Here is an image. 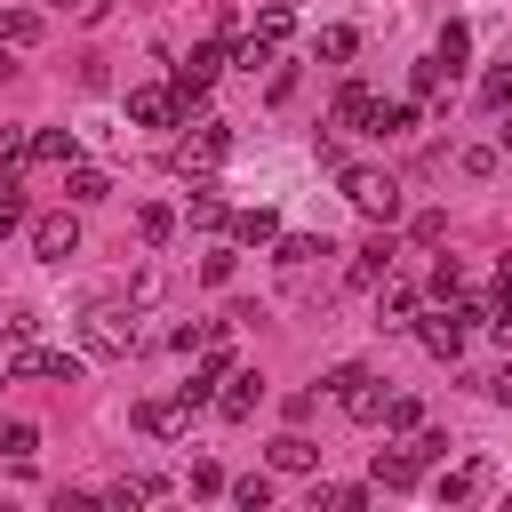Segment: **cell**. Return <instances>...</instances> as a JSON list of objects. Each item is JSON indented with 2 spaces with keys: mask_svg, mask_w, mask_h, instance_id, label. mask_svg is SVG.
<instances>
[{
  "mask_svg": "<svg viewBox=\"0 0 512 512\" xmlns=\"http://www.w3.org/2000/svg\"><path fill=\"white\" fill-rule=\"evenodd\" d=\"M192 136H176V168L184 176H216L224 168V152H232V128L224 120H184Z\"/></svg>",
  "mask_w": 512,
  "mask_h": 512,
  "instance_id": "1",
  "label": "cell"
},
{
  "mask_svg": "<svg viewBox=\"0 0 512 512\" xmlns=\"http://www.w3.org/2000/svg\"><path fill=\"white\" fill-rule=\"evenodd\" d=\"M344 200H352L368 224H392V216H400V176H384V168H344Z\"/></svg>",
  "mask_w": 512,
  "mask_h": 512,
  "instance_id": "2",
  "label": "cell"
},
{
  "mask_svg": "<svg viewBox=\"0 0 512 512\" xmlns=\"http://www.w3.org/2000/svg\"><path fill=\"white\" fill-rule=\"evenodd\" d=\"M472 320H480L472 304H440V312H424V320H416V344H424L432 360H464V336H472Z\"/></svg>",
  "mask_w": 512,
  "mask_h": 512,
  "instance_id": "3",
  "label": "cell"
},
{
  "mask_svg": "<svg viewBox=\"0 0 512 512\" xmlns=\"http://www.w3.org/2000/svg\"><path fill=\"white\" fill-rule=\"evenodd\" d=\"M224 64H232V48H224V40H200V48H192V56L176 64V80H168V88H176V104L192 112V104H200V96L216 88V72H224Z\"/></svg>",
  "mask_w": 512,
  "mask_h": 512,
  "instance_id": "4",
  "label": "cell"
},
{
  "mask_svg": "<svg viewBox=\"0 0 512 512\" xmlns=\"http://www.w3.org/2000/svg\"><path fill=\"white\" fill-rule=\"evenodd\" d=\"M328 392H336V408H344L352 424H376V408H384V384H376V368H360V360H344V368L328 376Z\"/></svg>",
  "mask_w": 512,
  "mask_h": 512,
  "instance_id": "5",
  "label": "cell"
},
{
  "mask_svg": "<svg viewBox=\"0 0 512 512\" xmlns=\"http://www.w3.org/2000/svg\"><path fill=\"white\" fill-rule=\"evenodd\" d=\"M80 344H88L96 360H120V352L136 344V320H128L120 304H88V320H80Z\"/></svg>",
  "mask_w": 512,
  "mask_h": 512,
  "instance_id": "6",
  "label": "cell"
},
{
  "mask_svg": "<svg viewBox=\"0 0 512 512\" xmlns=\"http://www.w3.org/2000/svg\"><path fill=\"white\" fill-rule=\"evenodd\" d=\"M8 376H40V384H80V352H56V344H16V352H8Z\"/></svg>",
  "mask_w": 512,
  "mask_h": 512,
  "instance_id": "7",
  "label": "cell"
},
{
  "mask_svg": "<svg viewBox=\"0 0 512 512\" xmlns=\"http://www.w3.org/2000/svg\"><path fill=\"white\" fill-rule=\"evenodd\" d=\"M72 248H80V216H72V208H56V216H32V256H40V264H64Z\"/></svg>",
  "mask_w": 512,
  "mask_h": 512,
  "instance_id": "8",
  "label": "cell"
},
{
  "mask_svg": "<svg viewBox=\"0 0 512 512\" xmlns=\"http://www.w3.org/2000/svg\"><path fill=\"white\" fill-rule=\"evenodd\" d=\"M176 112H184L176 88H160V80H152V88H128V120H136V128H168Z\"/></svg>",
  "mask_w": 512,
  "mask_h": 512,
  "instance_id": "9",
  "label": "cell"
},
{
  "mask_svg": "<svg viewBox=\"0 0 512 512\" xmlns=\"http://www.w3.org/2000/svg\"><path fill=\"white\" fill-rule=\"evenodd\" d=\"M256 400H264V376H248V368H240V376H224L216 416H224V424H248V416H256Z\"/></svg>",
  "mask_w": 512,
  "mask_h": 512,
  "instance_id": "10",
  "label": "cell"
},
{
  "mask_svg": "<svg viewBox=\"0 0 512 512\" xmlns=\"http://www.w3.org/2000/svg\"><path fill=\"white\" fill-rule=\"evenodd\" d=\"M136 424H144L152 440H184V432H192V400H144Z\"/></svg>",
  "mask_w": 512,
  "mask_h": 512,
  "instance_id": "11",
  "label": "cell"
},
{
  "mask_svg": "<svg viewBox=\"0 0 512 512\" xmlns=\"http://www.w3.org/2000/svg\"><path fill=\"white\" fill-rule=\"evenodd\" d=\"M336 128H376V88L368 80H344L336 88Z\"/></svg>",
  "mask_w": 512,
  "mask_h": 512,
  "instance_id": "12",
  "label": "cell"
},
{
  "mask_svg": "<svg viewBox=\"0 0 512 512\" xmlns=\"http://www.w3.org/2000/svg\"><path fill=\"white\" fill-rule=\"evenodd\" d=\"M400 320H416V288L384 272V280H376V328H400Z\"/></svg>",
  "mask_w": 512,
  "mask_h": 512,
  "instance_id": "13",
  "label": "cell"
},
{
  "mask_svg": "<svg viewBox=\"0 0 512 512\" xmlns=\"http://www.w3.org/2000/svg\"><path fill=\"white\" fill-rule=\"evenodd\" d=\"M416 480H424L416 448H376V488H416Z\"/></svg>",
  "mask_w": 512,
  "mask_h": 512,
  "instance_id": "14",
  "label": "cell"
},
{
  "mask_svg": "<svg viewBox=\"0 0 512 512\" xmlns=\"http://www.w3.org/2000/svg\"><path fill=\"white\" fill-rule=\"evenodd\" d=\"M480 488H488V456H472V464H456V472H440V480H432V496H440V504H464V496H480Z\"/></svg>",
  "mask_w": 512,
  "mask_h": 512,
  "instance_id": "15",
  "label": "cell"
},
{
  "mask_svg": "<svg viewBox=\"0 0 512 512\" xmlns=\"http://www.w3.org/2000/svg\"><path fill=\"white\" fill-rule=\"evenodd\" d=\"M384 272H392V240H368V248H352V272H344V280H352V288H376Z\"/></svg>",
  "mask_w": 512,
  "mask_h": 512,
  "instance_id": "16",
  "label": "cell"
},
{
  "mask_svg": "<svg viewBox=\"0 0 512 512\" xmlns=\"http://www.w3.org/2000/svg\"><path fill=\"white\" fill-rule=\"evenodd\" d=\"M32 160H48V168H72V160H80V136H72V128H40V136H32Z\"/></svg>",
  "mask_w": 512,
  "mask_h": 512,
  "instance_id": "17",
  "label": "cell"
},
{
  "mask_svg": "<svg viewBox=\"0 0 512 512\" xmlns=\"http://www.w3.org/2000/svg\"><path fill=\"white\" fill-rule=\"evenodd\" d=\"M312 464H320V448H312L304 432H280V440H272V472H312Z\"/></svg>",
  "mask_w": 512,
  "mask_h": 512,
  "instance_id": "18",
  "label": "cell"
},
{
  "mask_svg": "<svg viewBox=\"0 0 512 512\" xmlns=\"http://www.w3.org/2000/svg\"><path fill=\"white\" fill-rule=\"evenodd\" d=\"M376 424H384V432H416V424H424V400H416V392H392V400L376 408Z\"/></svg>",
  "mask_w": 512,
  "mask_h": 512,
  "instance_id": "19",
  "label": "cell"
},
{
  "mask_svg": "<svg viewBox=\"0 0 512 512\" xmlns=\"http://www.w3.org/2000/svg\"><path fill=\"white\" fill-rule=\"evenodd\" d=\"M352 48H360V32H352V24H320V32H312V56H328V64H344Z\"/></svg>",
  "mask_w": 512,
  "mask_h": 512,
  "instance_id": "20",
  "label": "cell"
},
{
  "mask_svg": "<svg viewBox=\"0 0 512 512\" xmlns=\"http://www.w3.org/2000/svg\"><path fill=\"white\" fill-rule=\"evenodd\" d=\"M136 232H144V248H160V240L176 232V208H168V200H144V208H136Z\"/></svg>",
  "mask_w": 512,
  "mask_h": 512,
  "instance_id": "21",
  "label": "cell"
},
{
  "mask_svg": "<svg viewBox=\"0 0 512 512\" xmlns=\"http://www.w3.org/2000/svg\"><path fill=\"white\" fill-rule=\"evenodd\" d=\"M272 232H280V216H272V208H240V216H232V240H248V248H264Z\"/></svg>",
  "mask_w": 512,
  "mask_h": 512,
  "instance_id": "22",
  "label": "cell"
},
{
  "mask_svg": "<svg viewBox=\"0 0 512 512\" xmlns=\"http://www.w3.org/2000/svg\"><path fill=\"white\" fill-rule=\"evenodd\" d=\"M0 40H8V48H32V40H40V16H32V8H0Z\"/></svg>",
  "mask_w": 512,
  "mask_h": 512,
  "instance_id": "23",
  "label": "cell"
},
{
  "mask_svg": "<svg viewBox=\"0 0 512 512\" xmlns=\"http://www.w3.org/2000/svg\"><path fill=\"white\" fill-rule=\"evenodd\" d=\"M64 192H72V200L88 208V200H104V192H112V176H104V168H80V160H72V176H64Z\"/></svg>",
  "mask_w": 512,
  "mask_h": 512,
  "instance_id": "24",
  "label": "cell"
},
{
  "mask_svg": "<svg viewBox=\"0 0 512 512\" xmlns=\"http://www.w3.org/2000/svg\"><path fill=\"white\" fill-rule=\"evenodd\" d=\"M312 256H336V248H328V240H304V232H296V240H280V272H288V280H296Z\"/></svg>",
  "mask_w": 512,
  "mask_h": 512,
  "instance_id": "25",
  "label": "cell"
},
{
  "mask_svg": "<svg viewBox=\"0 0 512 512\" xmlns=\"http://www.w3.org/2000/svg\"><path fill=\"white\" fill-rule=\"evenodd\" d=\"M432 296H440V304H464V296H472L464 264H448V256H440V264H432Z\"/></svg>",
  "mask_w": 512,
  "mask_h": 512,
  "instance_id": "26",
  "label": "cell"
},
{
  "mask_svg": "<svg viewBox=\"0 0 512 512\" xmlns=\"http://www.w3.org/2000/svg\"><path fill=\"white\" fill-rule=\"evenodd\" d=\"M224 496H232L240 512H264V504H272V480H264V472H248V480H224Z\"/></svg>",
  "mask_w": 512,
  "mask_h": 512,
  "instance_id": "27",
  "label": "cell"
},
{
  "mask_svg": "<svg viewBox=\"0 0 512 512\" xmlns=\"http://www.w3.org/2000/svg\"><path fill=\"white\" fill-rule=\"evenodd\" d=\"M32 448H40V424H0V456L8 464H32Z\"/></svg>",
  "mask_w": 512,
  "mask_h": 512,
  "instance_id": "28",
  "label": "cell"
},
{
  "mask_svg": "<svg viewBox=\"0 0 512 512\" xmlns=\"http://www.w3.org/2000/svg\"><path fill=\"white\" fill-rule=\"evenodd\" d=\"M432 56H440V64L456 72V64L472 56V24H440V48H432Z\"/></svg>",
  "mask_w": 512,
  "mask_h": 512,
  "instance_id": "29",
  "label": "cell"
},
{
  "mask_svg": "<svg viewBox=\"0 0 512 512\" xmlns=\"http://www.w3.org/2000/svg\"><path fill=\"white\" fill-rule=\"evenodd\" d=\"M288 32H296V16H288L280 0H272V8H256V40H272V48H280Z\"/></svg>",
  "mask_w": 512,
  "mask_h": 512,
  "instance_id": "30",
  "label": "cell"
},
{
  "mask_svg": "<svg viewBox=\"0 0 512 512\" xmlns=\"http://www.w3.org/2000/svg\"><path fill=\"white\" fill-rule=\"evenodd\" d=\"M376 136H416V104H376Z\"/></svg>",
  "mask_w": 512,
  "mask_h": 512,
  "instance_id": "31",
  "label": "cell"
},
{
  "mask_svg": "<svg viewBox=\"0 0 512 512\" xmlns=\"http://www.w3.org/2000/svg\"><path fill=\"white\" fill-rule=\"evenodd\" d=\"M368 488H312V512H360Z\"/></svg>",
  "mask_w": 512,
  "mask_h": 512,
  "instance_id": "32",
  "label": "cell"
},
{
  "mask_svg": "<svg viewBox=\"0 0 512 512\" xmlns=\"http://www.w3.org/2000/svg\"><path fill=\"white\" fill-rule=\"evenodd\" d=\"M480 104H488V112H504V104H512V56H504V64L480 80Z\"/></svg>",
  "mask_w": 512,
  "mask_h": 512,
  "instance_id": "33",
  "label": "cell"
},
{
  "mask_svg": "<svg viewBox=\"0 0 512 512\" xmlns=\"http://www.w3.org/2000/svg\"><path fill=\"white\" fill-rule=\"evenodd\" d=\"M32 160V136L24 128H0V168H24Z\"/></svg>",
  "mask_w": 512,
  "mask_h": 512,
  "instance_id": "34",
  "label": "cell"
},
{
  "mask_svg": "<svg viewBox=\"0 0 512 512\" xmlns=\"http://www.w3.org/2000/svg\"><path fill=\"white\" fill-rule=\"evenodd\" d=\"M440 72H448V64H440V56H424V64L408 72V80H416V96H440Z\"/></svg>",
  "mask_w": 512,
  "mask_h": 512,
  "instance_id": "35",
  "label": "cell"
},
{
  "mask_svg": "<svg viewBox=\"0 0 512 512\" xmlns=\"http://www.w3.org/2000/svg\"><path fill=\"white\" fill-rule=\"evenodd\" d=\"M160 288H168V280H160V272H152V264H144V272H136V280H128V304H152V296H160Z\"/></svg>",
  "mask_w": 512,
  "mask_h": 512,
  "instance_id": "36",
  "label": "cell"
},
{
  "mask_svg": "<svg viewBox=\"0 0 512 512\" xmlns=\"http://www.w3.org/2000/svg\"><path fill=\"white\" fill-rule=\"evenodd\" d=\"M184 488H192V496H224V472H216V464H192V480H184Z\"/></svg>",
  "mask_w": 512,
  "mask_h": 512,
  "instance_id": "37",
  "label": "cell"
},
{
  "mask_svg": "<svg viewBox=\"0 0 512 512\" xmlns=\"http://www.w3.org/2000/svg\"><path fill=\"white\" fill-rule=\"evenodd\" d=\"M16 224H24V192H16V184H0V232H16Z\"/></svg>",
  "mask_w": 512,
  "mask_h": 512,
  "instance_id": "38",
  "label": "cell"
},
{
  "mask_svg": "<svg viewBox=\"0 0 512 512\" xmlns=\"http://www.w3.org/2000/svg\"><path fill=\"white\" fill-rule=\"evenodd\" d=\"M464 176H496V152L488 144H464Z\"/></svg>",
  "mask_w": 512,
  "mask_h": 512,
  "instance_id": "39",
  "label": "cell"
},
{
  "mask_svg": "<svg viewBox=\"0 0 512 512\" xmlns=\"http://www.w3.org/2000/svg\"><path fill=\"white\" fill-rule=\"evenodd\" d=\"M192 224H224V200L216 192H192Z\"/></svg>",
  "mask_w": 512,
  "mask_h": 512,
  "instance_id": "40",
  "label": "cell"
},
{
  "mask_svg": "<svg viewBox=\"0 0 512 512\" xmlns=\"http://www.w3.org/2000/svg\"><path fill=\"white\" fill-rule=\"evenodd\" d=\"M408 232H416V240H424V248H432V240H440V232H448V216H440V208H424V216H416V224H408Z\"/></svg>",
  "mask_w": 512,
  "mask_h": 512,
  "instance_id": "41",
  "label": "cell"
},
{
  "mask_svg": "<svg viewBox=\"0 0 512 512\" xmlns=\"http://www.w3.org/2000/svg\"><path fill=\"white\" fill-rule=\"evenodd\" d=\"M200 280H216V288H224V280H232V248H216V256H200Z\"/></svg>",
  "mask_w": 512,
  "mask_h": 512,
  "instance_id": "42",
  "label": "cell"
},
{
  "mask_svg": "<svg viewBox=\"0 0 512 512\" xmlns=\"http://www.w3.org/2000/svg\"><path fill=\"white\" fill-rule=\"evenodd\" d=\"M208 336H216V328H208V320H192V328H176V336H168V344H176V352H200V344H208Z\"/></svg>",
  "mask_w": 512,
  "mask_h": 512,
  "instance_id": "43",
  "label": "cell"
},
{
  "mask_svg": "<svg viewBox=\"0 0 512 512\" xmlns=\"http://www.w3.org/2000/svg\"><path fill=\"white\" fill-rule=\"evenodd\" d=\"M488 400H504V408H512V360H504V368L488 376Z\"/></svg>",
  "mask_w": 512,
  "mask_h": 512,
  "instance_id": "44",
  "label": "cell"
},
{
  "mask_svg": "<svg viewBox=\"0 0 512 512\" xmlns=\"http://www.w3.org/2000/svg\"><path fill=\"white\" fill-rule=\"evenodd\" d=\"M504 152H512V128H504Z\"/></svg>",
  "mask_w": 512,
  "mask_h": 512,
  "instance_id": "45",
  "label": "cell"
},
{
  "mask_svg": "<svg viewBox=\"0 0 512 512\" xmlns=\"http://www.w3.org/2000/svg\"><path fill=\"white\" fill-rule=\"evenodd\" d=\"M0 8H8V0H0Z\"/></svg>",
  "mask_w": 512,
  "mask_h": 512,
  "instance_id": "46",
  "label": "cell"
}]
</instances>
